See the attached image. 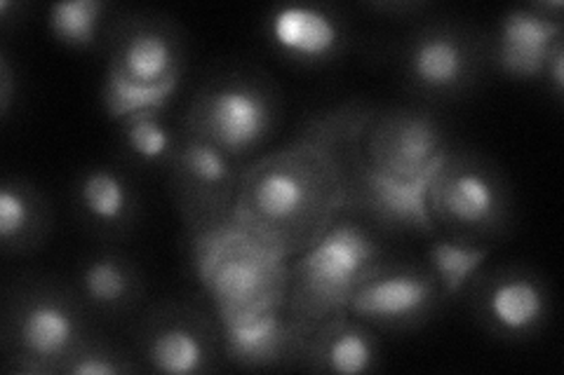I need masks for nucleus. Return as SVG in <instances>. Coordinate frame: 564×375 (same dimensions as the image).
<instances>
[{"label":"nucleus","instance_id":"14","mask_svg":"<svg viewBox=\"0 0 564 375\" xmlns=\"http://www.w3.org/2000/svg\"><path fill=\"white\" fill-rule=\"evenodd\" d=\"M470 49L452 31L421 33L408 52V74L426 92H454L470 74Z\"/></svg>","mask_w":564,"mask_h":375},{"label":"nucleus","instance_id":"2","mask_svg":"<svg viewBox=\"0 0 564 375\" xmlns=\"http://www.w3.org/2000/svg\"><path fill=\"white\" fill-rule=\"evenodd\" d=\"M379 242L362 225H329L290 267L288 300L296 331L306 335L346 312L352 294L379 271Z\"/></svg>","mask_w":564,"mask_h":375},{"label":"nucleus","instance_id":"7","mask_svg":"<svg viewBox=\"0 0 564 375\" xmlns=\"http://www.w3.org/2000/svg\"><path fill=\"white\" fill-rule=\"evenodd\" d=\"M440 296L433 275L421 271H377L348 300V312L383 327L414 324L426 317Z\"/></svg>","mask_w":564,"mask_h":375},{"label":"nucleus","instance_id":"3","mask_svg":"<svg viewBox=\"0 0 564 375\" xmlns=\"http://www.w3.org/2000/svg\"><path fill=\"white\" fill-rule=\"evenodd\" d=\"M325 184V169L315 155L282 151L247 174L231 219L267 238L282 252V225L311 223Z\"/></svg>","mask_w":564,"mask_h":375},{"label":"nucleus","instance_id":"26","mask_svg":"<svg viewBox=\"0 0 564 375\" xmlns=\"http://www.w3.org/2000/svg\"><path fill=\"white\" fill-rule=\"evenodd\" d=\"M64 371L70 375H116L130 368L118 364L116 360H109L106 354H76L68 366H64Z\"/></svg>","mask_w":564,"mask_h":375},{"label":"nucleus","instance_id":"4","mask_svg":"<svg viewBox=\"0 0 564 375\" xmlns=\"http://www.w3.org/2000/svg\"><path fill=\"white\" fill-rule=\"evenodd\" d=\"M273 122L269 95L245 80H226L205 89L188 113L191 134L209 141L228 157L259 148L273 132Z\"/></svg>","mask_w":564,"mask_h":375},{"label":"nucleus","instance_id":"21","mask_svg":"<svg viewBox=\"0 0 564 375\" xmlns=\"http://www.w3.org/2000/svg\"><path fill=\"white\" fill-rule=\"evenodd\" d=\"M134 275L116 256H99L85 265L80 287L85 298L101 310H116L134 296Z\"/></svg>","mask_w":564,"mask_h":375},{"label":"nucleus","instance_id":"27","mask_svg":"<svg viewBox=\"0 0 564 375\" xmlns=\"http://www.w3.org/2000/svg\"><path fill=\"white\" fill-rule=\"evenodd\" d=\"M545 76L551 78L553 92L560 97L564 92V47H562V43L553 49L549 66H545Z\"/></svg>","mask_w":564,"mask_h":375},{"label":"nucleus","instance_id":"20","mask_svg":"<svg viewBox=\"0 0 564 375\" xmlns=\"http://www.w3.org/2000/svg\"><path fill=\"white\" fill-rule=\"evenodd\" d=\"M180 78H172L161 85H139L109 68L104 80V109L113 120H126L134 113L163 111L165 103L174 97Z\"/></svg>","mask_w":564,"mask_h":375},{"label":"nucleus","instance_id":"6","mask_svg":"<svg viewBox=\"0 0 564 375\" xmlns=\"http://www.w3.org/2000/svg\"><path fill=\"white\" fill-rule=\"evenodd\" d=\"M367 165L398 178H419L435 174L447 159L443 132L431 115L395 113L383 118L372 130L367 144Z\"/></svg>","mask_w":564,"mask_h":375},{"label":"nucleus","instance_id":"19","mask_svg":"<svg viewBox=\"0 0 564 375\" xmlns=\"http://www.w3.org/2000/svg\"><path fill=\"white\" fill-rule=\"evenodd\" d=\"M78 200L87 217L101 225L122 223L132 209L128 181L111 169L87 172L78 186Z\"/></svg>","mask_w":564,"mask_h":375},{"label":"nucleus","instance_id":"5","mask_svg":"<svg viewBox=\"0 0 564 375\" xmlns=\"http://www.w3.org/2000/svg\"><path fill=\"white\" fill-rule=\"evenodd\" d=\"M431 217L458 230H491L506 211V192L491 172L470 163H449L437 169L429 190Z\"/></svg>","mask_w":564,"mask_h":375},{"label":"nucleus","instance_id":"28","mask_svg":"<svg viewBox=\"0 0 564 375\" xmlns=\"http://www.w3.org/2000/svg\"><path fill=\"white\" fill-rule=\"evenodd\" d=\"M10 99H12V74L8 59H3V68H0V109H3V115L10 109Z\"/></svg>","mask_w":564,"mask_h":375},{"label":"nucleus","instance_id":"16","mask_svg":"<svg viewBox=\"0 0 564 375\" xmlns=\"http://www.w3.org/2000/svg\"><path fill=\"white\" fill-rule=\"evenodd\" d=\"M113 70L139 85H161L180 78V49L161 29L139 26L122 38Z\"/></svg>","mask_w":564,"mask_h":375},{"label":"nucleus","instance_id":"18","mask_svg":"<svg viewBox=\"0 0 564 375\" xmlns=\"http://www.w3.org/2000/svg\"><path fill=\"white\" fill-rule=\"evenodd\" d=\"M172 163L176 165L182 181L196 190L200 198L207 195V200L212 205L228 198V192L234 188L236 172L231 165V157L200 136L191 134L186 141H182V144L176 146Z\"/></svg>","mask_w":564,"mask_h":375},{"label":"nucleus","instance_id":"15","mask_svg":"<svg viewBox=\"0 0 564 375\" xmlns=\"http://www.w3.org/2000/svg\"><path fill=\"white\" fill-rule=\"evenodd\" d=\"M311 356L315 366L323 371L339 375H362L377 368L379 350L375 335L356 324V321L346 319L341 312L317 327Z\"/></svg>","mask_w":564,"mask_h":375},{"label":"nucleus","instance_id":"12","mask_svg":"<svg viewBox=\"0 0 564 375\" xmlns=\"http://www.w3.org/2000/svg\"><path fill=\"white\" fill-rule=\"evenodd\" d=\"M221 324L228 360L247 368L282 362L304 338L292 324V319L285 317V308L267 310L242 319H228L221 321Z\"/></svg>","mask_w":564,"mask_h":375},{"label":"nucleus","instance_id":"8","mask_svg":"<svg viewBox=\"0 0 564 375\" xmlns=\"http://www.w3.org/2000/svg\"><path fill=\"white\" fill-rule=\"evenodd\" d=\"M80 319L68 302L39 296L20 310L14 341L29 371L57 368V362L74 360L80 350Z\"/></svg>","mask_w":564,"mask_h":375},{"label":"nucleus","instance_id":"25","mask_svg":"<svg viewBox=\"0 0 564 375\" xmlns=\"http://www.w3.org/2000/svg\"><path fill=\"white\" fill-rule=\"evenodd\" d=\"M35 223V202L22 186L0 188V240L6 244L26 240Z\"/></svg>","mask_w":564,"mask_h":375},{"label":"nucleus","instance_id":"10","mask_svg":"<svg viewBox=\"0 0 564 375\" xmlns=\"http://www.w3.org/2000/svg\"><path fill=\"white\" fill-rule=\"evenodd\" d=\"M356 169L360 200L379 221L433 232L429 190L437 172L404 181V178L367 165L362 157H358Z\"/></svg>","mask_w":564,"mask_h":375},{"label":"nucleus","instance_id":"23","mask_svg":"<svg viewBox=\"0 0 564 375\" xmlns=\"http://www.w3.org/2000/svg\"><path fill=\"white\" fill-rule=\"evenodd\" d=\"M101 14V0H64L50 5L47 29L68 47H90L97 41Z\"/></svg>","mask_w":564,"mask_h":375},{"label":"nucleus","instance_id":"17","mask_svg":"<svg viewBox=\"0 0 564 375\" xmlns=\"http://www.w3.org/2000/svg\"><path fill=\"white\" fill-rule=\"evenodd\" d=\"M212 348L203 329L186 321H167L158 327L147 345V360L153 371L167 375H191L207 368Z\"/></svg>","mask_w":564,"mask_h":375},{"label":"nucleus","instance_id":"1","mask_svg":"<svg viewBox=\"0 0 564 375\" xmlns=\"http://www.w3.org/2000/svg\"><path fill=\"white\" fill-rule=\"evenodd\" d=\"M196 271L221 321L285 308V254L231 217L209 223L196 240Z\"/></svg>","mask_w":564,"mask_h":375},{"label":"nucleus","instance_id":"22","mask_svg":"<svg viewBox=\"0 0 564 375\" xmlns=\"http://www.w3.org/2000/svg\"><path fill=\"white\" fill-rule=\"evenodd\" d=\"M489 256V249L470 246L440 240L429 249V261L433 267V277L443 296H454L462 291L468 279L480 271Z\"/></svg>","mask_w":564,"mask_h":375},{"label":"nucleus","instance_id":"11","mask_svg":"<svg viewBox=\"0 0 564 375\" xmlns=\"http://www.w3.org/2000/svg\"><path fill=\"white\" fill-rule=\"evenodd\" d=\"M275 47L292 59L317 64L337 55L344 31L337 16L317 5H282L269 20Z\"/></svg>","mask_w":564,"mask_h":375},{"label":"nucleus","instance_id":"24","mask_svg":"<svg viewBox=\"0 0 564 375\" xmlns=\"http://www.w3.org/2000/svg\"><path fill=\"white\" fill-rule=\"evenodd\" d=\"M120 124L128 151L134 157H139L141 163L158 165L165 163V159L172 163L176 144L172 132L167 130V124L161 120V111L134 113L126 120H120Z\"/></svg>","mask_w":564,"mask_h":375},{"label":"nucleus","instance_id":"13","mask_svg":"<svg viewBox=\"0 0 564 375\" xmlns=\"http://www.w3.org/2000/svg\"><path fill=\"white\" fill-rule=\"evenodd\" d=\"M482 312L491 329L524 338L539 331L549 317V294L534 277L510 273L489 284L482 296Z\"/></svg>","mask_w":564,"mask_h":375},{"label":"nucleus","instance_id":"9","mask_svg":"<svg viewBox=\"0 0 564 375\" xmlns=\"http://www.w3.org/2000/svg\"><path fill=\"white\" fill-rule=\"evenodd\" d=\"M562 24L557 16H545L539 10H510L497 35V62L503 74L534 80L545 74L553 49L562 43Z\"/></svg>","mask_w":564,"mask_h":375}]
</instances>
